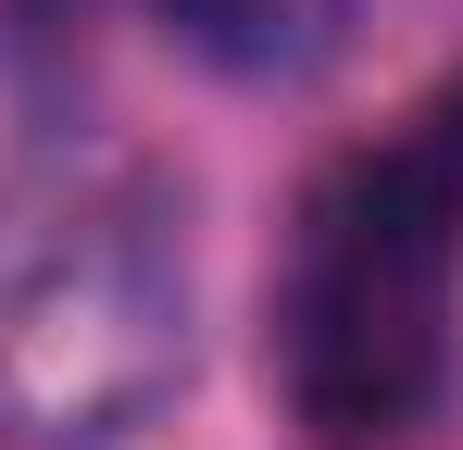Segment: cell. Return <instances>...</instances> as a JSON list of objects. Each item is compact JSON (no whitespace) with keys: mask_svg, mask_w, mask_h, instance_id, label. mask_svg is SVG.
Segmentation results:
<instances>
[{"mask_svg":"<svg viewBox=\"0 0 463 450\" xmlns=\"http://www.w3.org/2000/svg\"><path fill=\"white\" fill-rule=\"evenodd\" d=\"M451 276H463V75L301 188L263 351L313 450H401L439 413Z\"/></svg>","mask_w":463,"mask_h":450,"instance_id":"6da1fadb","label":"cell"},{"mask_svg":"<svg viewBox=\"0 0 463 450\" xmlns=\"http://www.w3.org/2000/svg\"><path fill=\"white\" fill-rule=\"evenodd\" d=\"M188 375V263L151 201L0 188V450H100Z\"/></svg>","mask_w":463,"mask_h":450,"instance_id":"7a4b0ae2","label":"cell"},{"mask_svg":"<svg viewBox=\"0 0 463 450\" xmlns=\"http://www.w3.org/2000/svg\"><path fill=\"white\" fill-rule=\"evenodd\" d=\"M151 13H163L175 51H201L213 75H250V88L313 75L351 38V0H151Z\"/></svg>","mask_w":463,"mask_h":450,"instance_id":"3957f363","label":"cell"}]
</instances>
